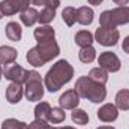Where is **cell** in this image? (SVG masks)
Instances as JSON below:
<instances>
[{
  "instance_id": "6da1fadb",
  "label": "cell",
  "mask_w": 129,
  "mask_h": 129,
  "mask_svg": "<svg viewBox=\"0 0 129 129\" xmlns=\"http://www.w3.org/2000/svg\"><path fill=\"white\" fill-rule=\"evenodd\" d=\"M74 77V68L71 66V63L68 60H59L53 64V68L47 72L45 75V80H44V84H45V89L51 93L54 92H59L64 84H68Z\"/></svg>"
},
{
  "instance_id": "7a4b0ae2",
  "label": "cell",
  "mask_w": 129,
  "mask_h": 129,
  "mask_svg": "<svg viewBox=\"0 0 129 129\" xmlns=\"http://www.w3.org/2000/svg\"><path fill=\"white\" fill-rule=\"evenodd\" d=\"M75 92L80 95V98H84V99H89L90 102L93 104H101L105 101L107 98V89L104 84H99L92 81L87 75L84 77H80L75 83Z\"/></svg>"
},
{
  "instance_id": "3957f363",
  "label": "cell",
  "mask_w": 129,
  "mask_h": 129,
  "mask_svg": "<svg viewBox=\"0 0 129 129\" xmlns=\"http://www.w3.org/2000/svg\"><path fill=\"white\" fill-rule=\"evenodd\" d=\"M101 27L116 29L117 26L129 23V6H117L114 9L104 11L99 17Z\"/></svg>"
},
{
  "instance_id": "277c9868",
  "label": "cell",
  "mask_w": 129,
  "mask_h": 129,
  "mask_svg": "<svg viewBox=\"0 0 129 129\" xmlns=\"http://www.w3.org/2000/svg\"><path fill=\"white\" fill-rule=\"evenodd\" d=\"M45 87L42 84V78L41 74L36 71H29L26 83H24V95L27 98V101L30 102H38L44 98Z\"/></svg>"
},
{
  "instance_id": "5b68a950",
  "label": "cell",
  "mask_w": 129,
  "mask_h": 129,
  "mask_svg": "<svg viewBox=\"0 0 129 129\" xmlns=\"http://www.w3.org/2000/svg\"><path fill=\"white\" fill-rule=\"evenodd\" d=\"M95 41L99 45L104 47H114L120 38V33L117 29H107V27H99L95 32Z\"/></svg>"
},
{
  "instance_id": "8992f818",
  "label": "cell",
  "mask_w": 129,
  "mask_h": 129,
  "mask_svg": "<svg viewBox=\"0 0 129 129\" xmlns=\"http://www.w3.org/2000/svg\"><path fill=\"white\" fill-rule=\"evenodd\" d=\"M36 51L39 53L41 59L44 60V63H48L51 62L53 59H56L59 54H60V47L59 44L54 41H48V42H42V44H38L36 47Z\"/></svg>"
},
{
  "instance_id": "52a82bcc",
  "label": "cell",
  "mask_w": 129,
  "mask_h": 129,
  "mask_svg": "<svg viewBox=\"0 0 129 129\" xmlns=\"http://www.w3.org/2000/svg\"><path fill=\"white\" fill-rule=\"evenodd\" d=\"M27 74H29V71H26L23 66H20V64H17V63L6 64L5 69H3L5 78L9 80L11 83H18V84H24L26 83Z\"/></svg>"
},
{
  "instance_id": "ba28073f",
  "label": "cell",
  "mask_w": 129,
  "mask_h": 129,
  "mask_svg": "<svg viewBox=\"0 0 129 129\" xmlns=\"http://www.w3.org/2000/svg\"><path fill=\"white\" fill-rule=\"evenodd\" d=\"M98 63H99V68L105 69L107 72H117V71H120V68H122L120 59H119L117 54H114L113 51L101 53V56L98 57Z\"/></svg>"
},
{
  "instance_id": "9c48e42d",
  "label": "cell",
  "mask_w": 129,
  "mask_h": 129,
  "mask_svg": "<svg viewBox=\"0 0 129 129\" xmlns=\"http://www.w3.org/2000/svg\"><path fill=\"white\" fill-rule=\"evenodd\" d=\"M29 5H30V0H3L2 2V12H3V17H11V15H15L17 12H23L26 9H29Z\"/></svg>"
},
{
  "instance_id": "30bf717a",
  "label": "cell",
  "mask_w": 129,
  "mask_h": 129,
  "mask_svg": "<svg viewBox=\"0 0 129 129\" xmlns=\"http://www.w3.org/2000/svg\"><path fill=\"white\" fill-rule=\"evenodd\" d=\"M80 104V95L75 92V89L66 90L62 96L59 98V105L63 110H75Z\"/></svg>"
},
{
  "instance_id": "8fae6325",
  "label": "cell",
  "mask_w": 129,
  "mask_h": 129,
  "mask_svg": "<svg viewBox=\"0 0 129 129\" xmlns=\"http://www.w3.org/2000/svg\"><path fill=\"white\" fill-rule=\"evenodd\" d=\"M117 117H119V108L114 104H104L98 110V119L101 122L111 123V122L117 120Z\"/></svg>"
},
{
  "instance_id": "7c38bea8",
  "label": "cell",
  "mask_w": 129,
  "mask_h": 129,
  "mask_svg": "<svg viewBox=\"0 0 129 129\" xmlns=\"http://www.w3.org/2000/svg\"><path fill=\"white\" fill-rule=\"evenodd\" d=\"M23 95H24L23 84L11 83V84L6 87V101H8L9 104H18V102L21 101Z\"/></svg>"
},
{
  "instance_id": "4fadbf2b",
  "label": "cell",
  "mask_w": 129,
  "mask_h": 129,
  "mask_svg": "<svg viewBox=\"0 0 129 129\" xmlns=\"http://www.w3.org/2000/svg\"><path fill=\"white\" fill-rule=\"evenodd\" d=\"M33 36L36 39L38 44H42V42H48V41H54L56 38V32L51 26H41L38 29H35Z\"/></svg>"
},
{
  "instance_id": "5bb4252c",
  "label": "cell",
  "mask_w": 129,
  "mask_h": 129,
  "mask_svg": "<svg viewBox=\"0 0 129 129\" xmlns=\"http://www.w3.org/2000/svg\"><path fill=\"white\" fill-rule=\"evenodd\" d=\"M93 9L89 6H81L77 9V23H80L81 26H90L93 23Z\"/></svg>"
},
{
  "instance_id": "9a60e30c",
  "label": "cell",
  "mask_w": 129,
  "mask_h": 129,
  "mask_svg": "<svg viewBox=\"0 0 129 129\" xmlns=\"http://www.w3.org/2000/svg\"><path fill=\"white\" fill-rule=\"evenodd\" d=\"M18 57V53L15 48L9 47V45H2L0 47V63L2 64H11V63H15Z\"/></svg>"
},
{
  "instance_id": "2e32d148",
  "label": "cell",
  "mask_w": 129,
  "mask_h": 129,
  "mask_svg": "<svg viewBox=\"0 0 129 129\" xmlns=\"http://www.w3.org/2000/svg\"><path fill=\"white\" fill-rule=\"evenodd\" d=\"M21 36H23V29L18 23L15 21H11L6 24V38L12 42H18L21 41Z\"/></svg>"
},
{
  "instance_id": "e0dca14e",
  "label": "cell",
  "mask_w": 129,
  "mask_h": 129,
  "mask_svg": "<svg viewBox=\"0 0 129 129\" xmlns=\"http://www.w3.org/2000/svg\"><path fill=\"white\" fill-rule=\"evenodd\" d=\"M20 20L24 26L32 27L36 21H39V12L35 8H29V9H26L20 14Z\"/></svg>"
},
{
  "instance_id": "ac0fdd59",
  "label": "cell",
  "mask_w": 129,
  "mask_h": 129,
  "mask_svg": "<svg viewBox=\"0 0 129 129\" xmlns=\"http://www.w3.org/2000/svg\"><path fill=\"white\" fill-rule=\"evenodd\" d=\"M93 41H95V36L89 32V30H80V32H77V35H75V44L78 47H81V48L90 47L93 44Z\"/></svg>"
},
{
  "instance_id": "d6986e66",
  "label": "cell",
  "mask_w": 129,
  "mask_h": 129,
  "mask_svg": "<svg viewBox=\"0 0 129 129\" xmlns=\"http://www.w3.org/2000/svg\"><path fill=\"white\" fill-rule=\"evenodd\" d=\"M119 110L122 111H128L129 110V90L128 89H122L117 92L116 95V104H114Z\"/></svg>"
},
{
  "instance_id": "ffe728a7",
  "label": "cell",
  "mask_w": 129,
  "mask_h": 129,
  "mask_svg": "<svg viewBox=\"0 0 129 129\" xmlns=\"http://www.w3.org/2000/svg\"><path fill=\"white\" fill-rule=\"evenodd\" d=\"M87 77H89L92 81L99 83V84H104V86H105V83L108 81V72H107L105 69H102V68H93V69L89 72Z\"/></svg>"
},
{
  "instance_id": "44dd1931",
  "label": "cell",
  "mask_w": 129,
  "mask_h": 129,
  "mask_svg": "<svg viewBox=\"0 0 129 129\" xmlns=\"http://www.w3.org/2000/svg\"><path fill=\"white\" fill-rule=\"evenodd\" d=\"M50 113H51V105L48 102H39L35 107V119H42L48 122Z\"/></svg>"
},
{
  "instance_id": "7402d4cb",
  "label": "cell",
  "mask_w": 129,
  "mask_h": 129,
  "mask_svg": "<svg viewBox=\"0 0 129 129\" xmlns=\"http://www.w3.org/2000/svg\"><path fill=\"white\" fill-rule=\"evenodd\" d=\"M78 59L83 62V63H92L95 59H96V50L90 45V47H84L80 50L78 53Z\"/></svg>"
},
{
  "instance_id": "603a6c76",
  "label": "cell",
  "mask_w": 129,
  "mask_h": 129,
  "mask_svg": "<svg viewBox=\"0 0 129 129\" xmlns=\"http://www.w3.org/2000/svg\"><path fill=\"white\" fill-rule=\"evenodd\" d=\"M62 18H63L64 24L72 27L75 23H77V9L72 8V6H66L62 12Z\"/></svg>"
},
{
  "instance_id": "cb8c5ba5",
  "label": "cell",
  "mask_w": 129,
  "mask_h": 129,
  "mask_svg": "<svg viewBox=\"0 0 129 129\" xmlns=\"http://www.w3.org/2000/svg\"><path fill=\"white\" fill-rule=\"evenodd\" d=\"M66 119V113H64L63 108L60 107H56V108H51V113H50V117H48V122L53 123V125H59L64 122Z\"/></svg>"
},
{
  "instance_id": "d4e9b609",
  "label": "cell",
  "mask_w": 129,
  "mask_h": 129,
  "mask_svg": "<svg viewBox=\"0 0 129 129\" xmlns=\"http://www.w3.org/2000/svg\"><path fill=\"white\" fill-rule=\"evenodd\" d=\"M26 60L29 62V64H32L33 68H41V66H44V60L41 59V56H39V53L36 51V48L33 47L30 48L29 51H27V54H26Z\"/></svg>"
},
{
  "instance_id": "484cf974",
  "label": "cell",
  "mask_w": 129,
  "mask_h": 129,
  "mask_svg": "<svg viewBox=\"0 0 129 129\" xmlns=\"http://www.w3.org/2000/svg\"><path fill=\"white\" fill-rule=\"evenodd\" d=\"M71 119H72V122L77 123V125H87V123H89V116H87V113H86L84 110H81V108L72 110Z\"/></svg>"
},
{
  "instance_id": "4316f807",
  "label": "cell",
  "mask_w": 129,
  "mask_h": 129,
  "mask_svg": "<svg viewBox=\"0 0 129 129\" xmlns=\"http://www.w3.org/2000/svg\"><path fill=\"white\" fill-rule=\"evenodd\" d=\"M54 17H56V11L45 6V8L39 12V23H41L42 26H48V24L54 20Z\"/></svg>"
},
{
  "instance_id": "83f0119b",
  "label": "cell",
  "mask_w": 129,
  "mask_h": 129,
  "mask_svg": "<svg viewBox=\"0 0 129 129\" xmlns=\"http://www.w3.org/2000/svg\"><path fill=\"white\" fill-rule=\"evenodd\" d=\"M2 129H27V123L17 119H6L2 123Z\"/></svg>"
},
{
  "instance_id": "f1b7e54d",
  "label": "cell",
  "mask_w": 129,
  "mask_h": 129,
  "mask_svg": "<svg viewBox=\"0 0 129 129\" xmlns=\"http://www.w3.org/2000/svg\"><path fill=\"white\" fill-rule=\"evenodd\" d=\"M51 126L48 125L47 120H42V119H35L30 125H27V129H50Z\"/></svg>"
},
{
  "instance_id": "f546056e",
  "label": "cell",
  "mask_w": 129,
  "mask_h": 129,
  "mask_svg": "<svg viewBox=\"0 0 129 129\" xmlns=\"http://www.w3.org/2000/svg\"><path fill=\"white\" fill-rule=\"evenodd\" d=\"M45 6L56 11V9L60 6V0H45Z\"/></svg>"
},
{
  "instance_id": "4dcf8cb0",
  "label": "cell",
  "mask_w": 129,
  "mask_h": 129,
  "mask_svg": "<svg viewBox=\"0 0 129 129\" xmlns=\"http://www.w3.org/2000/svg\"><path fill=\"white\" fill-rule=\"evenodd\" d=\"M122 48H123V51H125V53H128V54H129V36H126V38H125V41L122 42Z\"/></svg>"
},
{
  "instance_id": "1f68e13d",
  "label": "cell",
  "mask_w": 129,
  "mask_h": 129,
  "mask_svg": "<svg viewBox=\"0 0 129 129\" xmlns=\"http://www.w3.org/2000/svg\"><path fill=\"white\" fill-rule=\"evenodd\" d=\"M30 3L35 6H45V0H30Z\"/></svg>"
},
{
  "instance_id": "d6a6232c",
  "label": "cell",
  "mask_w": 129,
  "mask_h": 129,
  "mask_svg": "<svg viewBox=\"0 0 129 129\" xmlns=\"http://www.w3.org/2000/svg\"><path fill=\"white\" fill-rule=\"evenodd\" d=\"M116 5H119V6H126L129 3V0H113Z\"/></svg>"
},
{
  "instance_id": "836d02e7",
  "label": "cell",
  "mask_w": 129,
  "mask_h": 129,
  "mask_svg": "<svg viewBox=\"0 0 129 129\" xmlns=\"http://www.w3.org/2000/svg\"><path fill=\"white\" fill-rule=\"evenodd\" d=\"M89 2V5H93V6H98V5H101L104 0H87Z\"/></svg>"
},
{
  "instance_id": "e575fe53",
  "label": "cell",
  "mask_w": 129,
  "mask_h": 129,
  "mask_svg": "<svg viewBox=\"0 0 129 129\" xmlns=\"http://www.w3.org/2000/svg\"><path fill=\"white\" fill-rule=\"evenodd\" d=\"M96 129H116V128H113V126H99Z\"/></svg>"
},
{
  "instance_id": "d590c367",
  "label": "cell",
  "mask_w": 129,
  "mask_h": 129,
  "mask_svg": "<svg viewBox=\"0 0 129 129\" xmlns=\"http://www.w3.org/2000/svg\"><path fill=\"white\" fill-rule=\"evenodd\" d=\"M2 77H3V68H2V63H0V80H2Z\"/></svg>"
},
{
  "instance_id": "8d00e7d4",
  "label": "cell",
  "mask_w": 129,
  "mask_h": 129,
  "mask_svg": "<svg viewBox=\"0 0 129 129\" xmlns=\"http://www.w3.org/2000/svg\"><path fill=\"white\" fill-rule=\"evenodd\" d=\"M3 18V12H2V2H0V20Z\"/></svg>"
},
{
  "instance_id": "74e56055",
  "label": "cell",
  "mask_w": 129,
  "mask_h": 129,
  "mask_svg": "<svg viewBox=\"0 0 129 129\" xmlns=\"http://www.w3.org/2000/svg\"><path fill=\"white\" fill-rule=\"evenodd\" d=\"M60 129H75V128H72V126H63V128H60Z\"/></svg>"
},
{
  "instance_id": "f35d334b",
  "label": "cell",
  "mask_w": 129,
  "mask_h": 129,
  "mask_svg": "<svg viewBox=\"0 0 129 129\" xmlns=\"http://www.w3.org/2000/svg\"><path fill=\"white\" fill-rule=\"evenodd\" d=\"M50 129H60V128H56V126H53V128H50Z\"/></svg>"
}]
</instances>
